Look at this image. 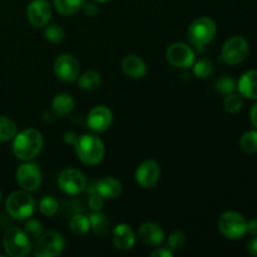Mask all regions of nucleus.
Here are the masks:
<instances>
[{
    "label": "nucleus",
    "instance_id": "obj_1",
    "mask_svg": "<svg viewBox=\"0 0 257 257\" xmlns=\"http://www.w3.org/2000/svg\"><path fill=\"white\" fill-rule=\"evenodd\" d=\"M43 141L42 133L34 128H27L17 133L13 138V155L20 161H33L42 152Z\"/></svg>",
    "mask_w": 257,
    "mask_h": 257
},
{
    "label": "nucleus",
    "instance_id": "obj_2",
    "mask_svg": "<svg viewBox=\"0 0 257 257\" xmlns=\"http://www.w3.org/2000/svg\"><path fill=\"white\" fill-rule=\"evenodd\" d=\"M74 148L78 158L88 166H95L102 162L105 153L102 140L94 135H83L78 137Z\"/></svg>",
    "mask_w": 257,
    "mask_h": 257
},
{
    "label": "nucleus",
    "instance_id": "obj_3",
    "mask_svg": "<svg viewBox=\"0 0 257 257\" xmlns=\"http://www.w3.org/2000/svg\"><path fill=\"white\" fill-rule=\"evenodd\" d=\"M5 208L10 217L18 221H25L34 213L35 201L28 191H15L7 198Z\"/></svg>",
    "mask_w": 257,
    "mask_h": 257
},
{
    "label": "nucleus",
    "instance_id": "obj_4",
    "mask_svg": "<svg viewBox=\"0 0 257 257\" xmlns=\"http://www.w3.org/2000/svg\"><path fill=\"white\" fill-rule=\"evenodd\" d=\"M3 245L8 256L24 257L32 251V242L24 230L19 227H10L5 231Z\"/></svg>",
    "mask_w": 257,
    "mask_h": 257
},
{
    "label": "nucleus",
    "instance_id": "obj_5",
    "mask_svg": "<svg viewBox=\"0 0 257 257\" xmlns=\"http://www.w3.org/2000/svg\"><path fill=\"white\" fill-rule=\"evenodd\" d=\"M188 39L196 48H203L212 42L216 35V24L211 18L198 17L193 20L187 30Z\"/></svg>",
    "mask_w": 257,
    "mask_h": 257
},
{
    "label": "nucleus",
    "instance_id": "obj_6",
    "mask_svg": "<svg viewBox=\"0 0 257 257\" xmlns=\"http://www.w3.org/2000/svg\"><path fill=\"white\" fill-rule=\"evenodd\" d=\"M218 230L228 240H241L247 232V222L241 213L236 211L223 212L218 218Z\"/></svg>",
    "mask_w": 257,
    "mask_h": 257
},
{
    "label": "nucleus",
    "instance_id": "obj_7",
    "mask_svg": "<svg viewBox=\"0 0 257 257\" xmlns=\"http://www.w3.org/2000/svg\"><path fill=\"white\" fill-rule=\"evenodd\" d=\"M65 247V240L62 233L57 231L43 232L39 238L35 240L33 246V253L37 257H55L63 252Z\"/></svg>",
    "mask_w": 257,
    "mask_h": 257
},
{
    "label": "nucleus",
    "instance_id": "obj_8",
    "mask_svg": "<svg viewBox=\"0 0 257 257\" xmlns=\"http://www.w3.org/2000/svg\"><path fill=\"white\" fill-rule=\"evenodd\" d=\"M248 54V43L247 40L240 35L230 38L226 40L221 49L220 60L225 64L236 65L242 63Z\"/></svg>",
    "mask_w": 257,
    "mask_h": 257
},
{
    "label": "nucleus",
    "instance_id": "obj_9",
    "mask_svg": "<svg viewBox=\"0 0 257 257\" xmlns=\"http://www.w3.org/2000/svg\"><path fill=\"white\" fill-rule=\"evenodd\" d=\"M58 186L65 195H79L87 188V178L79 170L65 168L58 176Z\"/></svg>",
    "mask_w": 257,
    "mask_h": 257
},
{
    "label": "nucleus",
    "instance_id": "obj_10",
    "mask_svg": "<svg viewBox=\"0 0 257 257\" xmlns=\"http://www.w3.org/2000/svg\"><path fill=\"white\" fill-rule=\"evenodd\" d=\"M17 182L22 190L34 192L42 185V171L37 163L25 161L17 170Z\"/></svg>",
    "mask_w": 257,
    "mask_h": 257
},
{
    "label": "nucleus",
    "instance_id": "obj_11",
    "mask_svg": "<svg viewBox=\"0 0 257 257\" xmlns=\"http://www.w3.org/2000/svg\"><path fill=\"white\" fill-rule=\"evenodd\" d=\"M166 58L172 67L178 69H188L195 63V53L192 48L185 43H173L166 50Z\"/></svg>",
    "mask_w": 257,
    "mask_h": 257
},
{
    "label": "nucleus",
    "instance_id": "obj_12",
    "mask_svg": "<svg viewBox=\"0 0 257 257\" xmlns=\"http://www.w3.org/2000/svg\"><path fill=\"white\" fill-rule=\"evenodd\" d=\"M54 73L62 82L73 83L78 79L79 74V62L77 58L69 53L58 55L54 60Z\"/></svg>",
    "mask_w": 257,
    "mask_h": 257
},
{
    "label": "nucleus",
    "instance_id": "obj_13",
    "mask_svg": "<svg viewBox=\"0 0 257 257\" xmlns=\"http://www.w3.org/2000/svg\"><path fill=\"white\" fill-rule=\"evenodd\" d=\"M27 17L34 28L48 25L52 18V7L48 0H32L27 8Z\"/></svg>",
    "mask_w": 257,
    "mask_h": 257
},
{
    "label": "nucleus",
    "instance_id": "obj_14",
    "mask_svg": "<svg viewBox=\"0 0 257 257\" xmlns=\"http://www.w3.org/2000/svg\"><path fill=\"white\" fill-rule=\"evenodd\" d=\"M112 110L105 105H95L89 110L87 115V125L93 132H105L112 125Z\"/></svg>",
    "mask_w": 257,
    "mask_h": 257
},
{
    "label": "nucleus",
    "instance_id": "obj_15",
    "mask_svg": "<svg viewBox=\"0 0 257 257\" xmlns=\"http://www.w3.org/2000/svg\"><path fill=\"white\" fill-rule=\"evenodd\" d=\"M161 176V168L156 161L147 160L141 163L136 170V182L142 188H152L158 182Z\"/></svg>",
    "mask_w": 257,
    "mask_h": 257
},
{
    "label": "nucleus",
    "instance_id": "obj_16",
    "mask_svg": "<svg viewBox=\"0 0 257 257\" xmlns=\"http://www.w3.org/2000/svg\"><path fill=\"white\" fill-rule=\"evenodd\" d=\"M113 243L118 250L128 251L135 246L136 233L130 225L119 223L113 228Z\"/></svg>",
    "mask_w": 257,
    "mask_h": 257
},
{
    "label": "nucleus",
    "instance_id": "obj_17",
    "mask_svg": "<svg viewBox=\"0 0 257 257\" xmlns=\"http://www.w3.org/2000/svg\"><path fill=\"white\" fill-rule=\"evenodd\" d=\"M122 70L133 79H141L147 74V64L141 57L135 54L125 55L122 60Z\"/></svg>",
    "mask_w": 257,
    "mask_h": 257
},
{
    "label": "nucleus",
    "instance_id": "obj_18",
    "mask_svg": "<svg viewBox=\"0 0 257 257\" xmlns=\"http://www.w3.org/2000/svg\"><path fill=\"white\" fill-rule=\"evenodd\" d=\"M138 236L141 240L150 246H158L165 240V232L160 225L155 222H145L140 227Z\"/></svg>",
    "mask_w": 257,
    "mask_h": 257
},
{
    "label": "nucleus",
    "instance_id": "obj_19",
    "mask_svg": "<svg viewBox=\"0 0 257 257\" xmlns=\"http://www.w3.org/2000/svg\"><path fill=\"white\" fill-rule=\"evenodd\" d=\"M95 192L107 200H114L119 197L122 192V183L113 177H103L95 183Z\"/></svg>",
    "mask_w": 257,
    "mask_h": 257
},
{
    "label": "nucleus",
    "instance_id": "obj_20",
    "mask_svg": "<svg viewBox=\"0 0 257 257\" xmlns=\"http://www.w3.org/2000/svg\"><path fill=\"white\" fill-rule=\"evenodd\" d=\"M242 97L247 99H257V70H248L238 79L236 87Z\"/></svg>",
    "mask_w": 257,
    "mask_h": 257
},
{
    "label": "nucleus",
    "instance_id": "obj_21",
    "mask_svg": "<svg viewBox=\"0 0 257 257\" xmlns=\"http://www.w3.org/2000/svg\"><path fill=\"white\" fill-rule=\"evenodd\" d=\"M74 105L75 102L72 95L68 94V93H59L53 99L52 109L55 117L64 118L73 112Z\"/></svg>",
    "mask_w": 257,
    "mask_h": 257
},
{
    "label": "nucleus",
    "instance_id": "obj_22",
    "mask_svg": "<svg viewBox=\"0 0 257 257\" xmlns=\"http://www.w3.org/2000/svg\"><path fill=\"white\" fill-rule=\"evenodd\" d=\"M88 217H89L90 230H93L94 235L102 238L107 237L109 235L110 223L104 213H102L100 211H95V212L90 213Z\"/></svg>",
    "mask_w": 257,
    "mask_h": 257
},
{
    "label": "nucleus",
    "instance_id": "obj_23",
    "mask_svg": "<svg viewBox=\"0 0 257 257\" xmlns=\"http://www.w3.org/2000/svg\"><path fill=\"white\" fill-rule=\"evenodd\" d=\"M85 2L87 0H53L57 12L63 15L77 14L79 10L83 9Z\"/></svg>",
    "mask_w": 257,
    "mask_h": 257
},
{
    "label": "nucleus",
    "instance_id": "obj_24",
    "mask_svg": "<svg viewBox=\"0 0 257 257\" xmlns=\"http://www.w3.org/2000/svg\"><path fill=\"white\" fill-rule=\"evenodd\" d=\"M69 228L74 235L83 236L90 230L89 217H87L83 213H75L69 221Z\"/></svg>",
    "mask_w": 257,
    "mask_h": 257
},
{
    "label": "nucleus",
    "instance_id": "obj_25",
    "mask_svg": "<svg viewBox=\"0 0 257 257\" xmlns=\"http://www.w3.org/2000/svg\"><path fill=\"white\" fill-rule=\"evenodd\" d=\"M100 82L102 80H100L99 73L94 72V70H88L82 77H79L78 85L84 90H95L99 88Z\"/></svg>",
    "mask_w": 257,
    "mask_h": 257
},
{
    "label": "nucleus",
    "instance_id": "obj_26",
    "mask_svg": "<svg viewBox=\"0 0 257 257\" xmlns=\"http://www.w3.org/2000/svg\"><path fill=\"white\" fill-rule=\"evenodd\" d=\"M17 135V124L10 118L0 115V142L12 141Z\"/></svg>",
    "mask_w": 257,
    "mask_h": 257
},
{
    "label": "nucleus",
    "instance_id": "obj_27",
    "mask_svg": "<svg viewBox=\"0 0 257 257\" xmlns=\"http://www.w3.org/2000/svg\"><path fill=\"white\" fill-rule=\"evenodd\" d=\"M240 148L250 155L257 152V131H247L241 136Z\"/></svg>",
    "mask_w": 257,
    "mask_h": 257
},
{
    "label": "nucleus",
    "instance_id": "obj_28",
    "mask_svg": "<svg viewBox=\"0 0 257 257\" xmlns=\"http://www.w3.org/2000/svg\"><path fill=\"white\" fill-rule=\"evenodd\" d=\"M191 68L193 70V74L197 78H201V79H206V78H208L213 73L212 63L206 59H200L198 62L195 60V63H193Z\"/></svg>",
    "mask_w": 257,
    "mask_h": 257
},
{
    "label": "nucleus",
    "instance_id": "obj_29",
    "mask_svg": "<svg viewBox=\"0 0 257 257\" xmlns=\"http://www.w3.org/2000/svg\"><path fill=\"white\" fill-rule=\"evenodd\" d=\"M44 35L47 40H49L53 44H59L64 40L65 32L59 24H50L45 28Z\"/></svg>",
    "mask_w": 257,
    "mask_h": 257
},
{
    "label": "nucleus",
    "instance_id": "obj_30",
    "mask_svg": "<svg viewBox=\"0 0 257 257\" xmlns=\"http://www.w3.org/2000/svg\"><path fill=\"white\" fill-rule=\"evenodd\" d=\"M58 208H59V205H58V201L55 200L54 197L47 196V197H43L42 200L39 201L40 213L47 216V217H52V216H54L55 213L58 212Z\"/></svg>",
    "mask_w": 257,
    "mask_h": 257
},
{
    "label": "nucleus",
    "instance_id": "obj_31",
    "mask_svg": "<svg viewBox=\"0 0 257 257\" xmlns=\"http://www.w3.org/2000/svg\"><path fill=\"white\" fill-rule=\"evenodd\" d=\"M216 90L222 95H228L236 90V83L230 75H222L216 80Z\"/></svg>",
    "mask_w": 257,
    "mask_h": 257
},
{
    "label": "nucleus",
    "instance_id": "obj_32",
    "mask_svg": "<svg viewBox=\"0 0 257 257\" xmlns=\"http://www.w3.org/2000/svg\"><path fill=\"white\" fill-rule=\"evenodd\" d=\"M242 105H243L242 95L236 94L235 92L226 95L225 100H223V107H225L226 112L228 113H237L238 110H241Z\"/></svg>",
    "mask_w": 257,
    "mask_h": 257
},
{
    "label": "nucleus",
    "instance_id": "obj_33",
    "mask_svg": "<svg viewBox=\"0 0 257 257\" xmlns=\"http://www.w3.org/2000/svg\"><path fill=\"white\" fill-rule=\"evenodd\" d=\"M24 231L29 238H33V240H37L42 236L43 233V225L40 221L34 220V218H28L27 223L24 226Z\"/></svg>",
    "mask_w": 257,
    "mask_h": 257
},
{
    "label": "nucleus",
    "instance_id": "obj_34",
    "mask_svg": "<svg viewBox=\"0 0 257 257\" xmlns=\"http://www.w3.org/2000/svg\"><path fill=\"white\" fill-rule=\"evenodd\" d=\"M168 248L172 251H178L182 250L186 245V236L183 235L180 231H176V232L171 233L170 237H168Z\"/></svg>",
    "mask_w": 257,
    "mask_h": 257
},
{
    "label": "nucleus",
    "instance_id": "obj_35",
    "mask_svg": "<svg viewBox=\"0 0 257 257\" xmlns=\"http://www.w3.org/2000/svg\"><path fill=\"white\" fill-rule=\"evenodd\" d=\"M88 207L92 212L95 211H100L103 207V197L100 195H98L97 192L90 193L89 198H88Z\"/></svg>",
    "mask_w": 257,
    "mask_h": 257
},
{
    "label": "nucleus",
    "instance_id": "obj_36",
    "mask_svg": "<svg viewBox=\"0 0 257 257\" xmlns=\"http://www.w3.org/2000/svg\"><path fill=\"white\" fill-rule=\"evenodd\" d=\"M151 256L152 257H172L173 252L172 250H170L168 247H160L156 248L155 251L151 252Z\"/></svg>",
    "mask_w": 257,
    "mask_h": 257
},
{
    "label": "nucleus",
    "instance_id": "obj_37",
    "mask_svg": "<svg viewBox=\"0 0 257 257\" xmlns=\"http://www.w3.org/2000/svg\"><path fill=\"white\" fill-rule=\"evenodd\" d=\"M83 10H84L85 15H88V17H94V15H97L98 13V7L95 5L94 2L92 3L85 2L84 7H83Z\"/></svg>",
    "mask_w": 257,
    "mask_h": 257
},
{
    "label": "nucleus",
    "instance_id": "obj_38",
    "mask_svg": "<svg viewBox=\"0 0 257 257\" xmlns=\"http://www.w3.org/2000/svg\"><path fill=\"white\" fill-rule=\"evenodd\" d=\"M247 252L252 257H257V236H253L247 242Z\"/></svg>",
    "mask_w": 257,
    "mask_h": 257
},
{
    "label": "nucleus",
    "instance_id": "obj_39",
    "mask_svg": "<svg viewBox=\"0 0 257 257\" xmlns=\"http://www.w3.org/2000/svg\"><path fill=\"white\" fill-rule=\"evenodd\" d=\"M77 140H78V136L75 135L74 132H72V131H68V132L64 133V141L65 143H68V145L74 146L75 142H77Z\"/></svg>",
    "mask_w": 257,
    "mask_h": 257
},
{
    "label": "nucleus",
    "instance_id": "obj_40",
    "mask_svg": "<svg viewBox=\"0 0 257 257\" xmlns=\"http://www.w3.org/2000/svg\"><path fill=\"white\" fill-rule=\"evenodd\" d=\"M247 232L251 236H257V218H252L247 222Z\"/></svg>",
    "mask_w": 257,
    "mask_h": 257
},
{
    "label": "nucleus",
    "instance_id": "obj_41",
    "mask_svg": "<svg viewBox=\"0 0 257 257\" xmlns=\"http://www.w3.org/2000/svg\"><path fill=\"white\" fill-rule=\"evenodd\" d=\"M250 119H251V123L253 124V127H256V130H257V103H255V104L251 107Z\"/></svg>",
    "mask_w": 257,
    "mask_h": 257
},
{
    "label": "nucleus",
    "instance_id": "obj_42",
    "mask_svg": "<svg viewBox=\"0 0 257 257\" xmlns=\"http://www.w3.org/2000/svg\"><path fill=\"white\" fill-rule=\"evenodd\" d=\"M92 2H94V3H97V4H99V3H107V2H109V0H92Z\"/></svg>",
    "mask_w": 257,
    "mask_h": 257
},
{
    "label": "nucleus",
    "instance_id": "obj_43",
    "mask_svg": "<svg viewBox=\"0 0 257 257\" xmlns=\"http://www.w3.org/2000/svg\"><path fill=\"white\" fill-rule=\"evenodd\" d=\"M0 201H2V192H0Z\"/></svg>",
    "mask_w": 257,
    "mask_h": 257
}]
</instances>
